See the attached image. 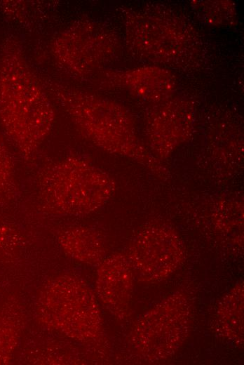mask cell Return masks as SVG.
Segmentation results:
<instances>
[{
  "label": "cell",
  "instance_id": "obj_14",
  "mask_svg": "<svg viewBox=\"0 0 244 365\" xmlns=\"http://www.w3.org/2000/svg\"><path fill=\"white\" fill-rule=\"evenodd\" d=\"M193 8L202 21L213 26L231 27L237 20L236 6L231 1H195Z\"/></svg>",
  "mask_w": 244,
  "mask_h": 365
},
{
  "label": "cell",
  "instance_id": "obj_2",
  "mask_svg": "<svg viewBox=\"0 0 244 365\" xmlns=\"http://www.w3.org/2000/svg\"><path fill=\"white\" fill-rule=\"evenodd\" d=\"M41 82L88 141L109 153L139 162L158 175H165L159 160L141 142L135 120L124 106L50 79Z\"/></svg>",
  "mask_w": 244,
  "mask_h": 365
},
{
  "label": "cell",
  "instance_id": "obj_10",
  "mask_svg": "<svg viewBox=\"0 0 244 365\" xmlns=\"http://www.w3.org/2000/svg\"><path fill=\"white\" fill-rule=\"evenodd\" d=\"M104 89H120L153 104L172 96L177 88L175 75L160 66H142L128 69H106L97 80Z\"/></svg>",
  "mask_w": 244,
  "mask_h": 365
},
{
  "label": "cell",
  "instance_id": "obj_1",
  "mask_svg": "<svg viewBox=\"0 0 244 365\" xmlns=\"http://www.w3.org/2000/svg\"><path fill=\"white\" fill-rule=\"evenodd\" d=\"M55 119L53 102L29 66L20 41L8 36L0 55V122L25 159H34Z\"/></svg>",
  "mask_w": 244,
  "mask_h": 365
},
{
  "label": "cell",
  "instance_id": "obj_3",
  "mask_svg": "<svg viewBox=\"0 0 244 365\" xmlns=\"http://www.w3.org/2000/svg\"><path fill=\"white\" fill-rule=\"evenodd\" d=\"M123 13L126 45L135 58L182 69L202 65V39L182 14L161 4L128 8Z\"/></svg>",
  "mask_w": 244,
  "mask_h": 365
},
{
  "label": "cell",
  "instance_id": "obj_7",
  "mask_svg": "<svg viewBox=\"0 0 244 365\" xmlns=\"http://www.w3.org/2000/svg\"><path fill=\"white\" fill-rule=\"evenodd\" d=\"M190 323L189 300L184 293L177 291L137 321L130 333V346L144 361H164L183 345Z\"/></svg>",
  "mask_w": 244,
  "mask_h": 365
},
{
  "label": "cell",
  "instance_id": "obj_5",
  "mask_svg": "<svg viewBox=\"0 0 244 365\" xmlns=\"http://www.w3.org/2000/svg\"><path fill=\"white\" fill-rule=\"evenodd\" d=\"M36 314L43 325L83 343L98 340L103 333L95 294L81 278L57 276L40 291Z\"/></svg>",
  "mask_w": 244,
  "mask_h": 365
},
{
  "label": "cell",
  "instance_id": "obj_4",
  "mask_svg": "<svg viewBox=\"0 0 244 365\" xmlns=\"http://www.w3.org/2000/svg\"><path fill=\"white\" fill-rule=\"evenodd\" d=\"M115 189V181L108 173L75 155L44 165L36 182L41 208L58 215L94 212L111 197Z\"/></svg>",
  "mask_w": 244,
  "mask_h": 365
},
{
  "label": "cell",
  "instance_id": "obj_13",
  "mask_svg": "<svg viewBox=\"0 0 244 365\" xmlns=\"http://www.w3.org/2000/svg\"><path fill=\"white\" fill-rule=\"evenodd\" d=\"M218 331L226 338L243 343V285L240 283L229 291L217 310Z\"/></svg>",
  "mask_w": 244,
  "mask_h": 365
},
{
  "label": "cell",
  "instance_id": "obj_15",
  "mask_svg": "<svg viewBox=\"0 0 244 365\" xmlns=\"http://www.w3.org/2000/svg\"><path fill=\"white\" fill-rule=\"evenodd\" d=\"M12 155L0 132V203H9L18 194Z\"/></svg>",
  "mask_w": 244,
  "mask_h": 365
},
{
  "label": "cell",
  "instance_id": "obj_11",
  "mask_svg": "<svg viewBox=\"0 0 244 365\" xmlns=\"http://www.w3.org/2000/svg\"><path fill=\"white\" fill-rule=\"evenodd\" d=\"M97 266L96 291L99 298L114 317L126 318L130 312L135 278L126 254L114 253Z\"/></svg>",
  "mask_w": 244,
  "mask_h": 365
},
{
  "label": "cell",
  "instance_id": "obj_6",
  "mask_svg": "<svg viewBox=\"0 0 244 365\" xmlns=\"http://www.w3.org/2000/svg\"><path fill=\"white\" fill-rule=\"evenodd\" d=\"M121 47L119 36L110 27L88 18H81L55 37L50 52L61 69L82 79L113 62Z\"/></svg>",
  "mask_w": 244,
  "mask_h": 365
},
{
  "label": "cell",
  "instance_id": "obj_9",
  "mask_svg": "<svg viewBox=\"0 0 244 365\" xmlns=\"http://www.w3.org/2000/svg\"><path fill=\"white\" fill-rule=\"evenodd\" d=\"M147 115L145 133L154 154L168 157L194 131L195 107L184 97L172 96L154 104Z\"/></svg>",
  "mask_w": 244,
  "mask_h": 365
},
{
  "label": "cell",
  "instance_id": "obj_12",
  "mask_svg": "<svg viewBox=\"0 0 244 365\" xmlns=\"http://www.w3.org/2000/svg\"><path fill=\"white\" fill-rule=\"evenodd\" d=\"M57 241L63 252L82 263L98 265L104 258L106 250L100 234L86 226H72L62 230Z\"/></svg>",
  "mask_w": 244,
  "mask_h": 365
},
{
  "label": "cell",
  "instance_id": "obj_8",
  "mask_svg": "<svg viewBox=\"0 0 244 365\" xmlns=\"http://www.w3.org/2000/svg\"><path fill=\"white\" fill-rule=\"evenodd\" d=\"M126 254L135 277L154 283L166 279L178 268L184 257V246L173 228L154 223L137 234Z\"/></svg>",
  "mask_w": 244,
  "mask_h": 365
}]
</instances>
